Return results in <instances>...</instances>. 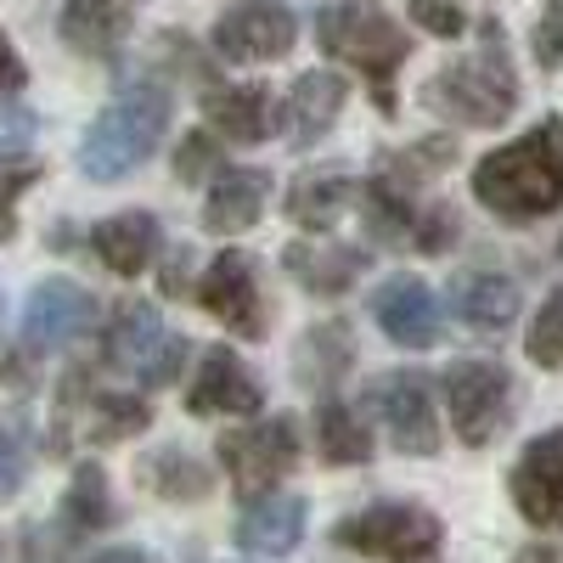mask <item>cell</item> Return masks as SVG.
I'll return each mask as SVG.
<instances>
[{"mask_svg":"<svg viewBox=\"0 0 563 563\" xmlns=\"http://www.w3.org/2000/svg\"><path fill=\"white\" fill-rule=\"evenodd\" d=\"M316 40H321L327 57L350 63L372 85V97H378L384 113H395V74L411 57V40L389 18L384 0H333V7H321L316 12Z\"/></svg>","mask_w":563,"mask_h":563,"instance_id":"cell-3","label":"cell"},{"mask_svg":"<svg viewBox=\"0 0 563 563\" xmlns=\"http://www.w3.org/2000/svg\"><path fill=\"white\" fill-rule=\"evenodd\" d=\"M34 135H40V119L18 102H0V158H18L34 147Z\"/></svg>","mask_w":563,"mask_h":563,"instance_id":"cell-35","label":"cell"},{"mask_svg":"<svg viewBox=\"0 0 563 563\" xmlns=\"http://www.w3.org/2000/svg\"><path fill=\"white\" fill-rule=\"evenodd\" d=\"M451 158H456V141L429 135V141H417V147H406V153H389V158L378 164V175H384L389 186H400V192H417V186L434 180Z\"/></svg>","mask_w":563,"mask_h":563,"instance_id":"cell-30","label":"cell"},{"mask_svg":"<svg viewBox=\"0 0 563 563\" xmlns=\"http://www.w3.org/2000/svg\"><path fill=\"white\" fill-rule=\"evenodd\" d=\"M512 507L530 525H563V429H547L512 462Z\"/></svg>","mask_w":563,"mask_h":563,"instance_id":"cell-16","label":"cell"},{"mask_svg":"<svg viewBox=\"0 0 563 563\" xmlns=\"http://www.w3.org/2000/svg\"><path fill=\"white\" fill-rule=\"evenodd\" d=\"M153 422V406L119 395V389H85V372H68L63 378V400H57V434H79L97 445H119L130 434H141Z\"/></svg>","mask_w":563,"mask_h":563,"instance_id":"cell-10","label":"cell"},{"mask_svg":"<svg viewBox=\"0 0 563 563\" xmlns=\"http://www.w3.org/2000/svg\"><path fill=\"white\" fill-rule=\"evenodd\" d=\"M372 406H378L384 429L406 456H434L440 451V417H434V378L429 372H384L372 384Z\"/></svg>","mask_w":563,"mask_h":563,"instance_id":"cell-12","label":"cell"},{"mask_svg":"<svg viewBox=\"0 0 563 563\" xmlns=\"http://www.w3.org/2000/svg\"><path fill=\"white\" fill-rule=\"evenodd\" d=\"M186 411L192 417H254V411H265V389L238 350L214 344L198 366L192 389H186Z\"/></svg>","mask_w":563,"mask_h":563,"instance_id":"cell-14","label":"cell"},{"mask_svg":"<svg viewBox=\"0 0 563 563\" xmlns=\"http://www.w3.org/2000/svg\"><path fill=\"white\" fill-rule=\"evenodd\" d=\"M372 254L361 249H344V243H288L282 249V271H288L299 288L321 294V299H333V294H350L361 271H366Z\"/></svg>","mask_w":563,"mask_h":563,"instance_id":"cell-21","label":"cell"},{"mask_svg":"<svg viewBox=\"0 0 563 563\" xmlns=\"http://www.w3.org/2000/svg\"><path fill=\"white\" fill-rule=\"evenodd\" d=\"M85 563H158L147 547H102V552H90Z\"/></svg>","mask_w":563,"mask_h":563,"instance_id":"cell-41","label":"cell"},{"mask_svg":"<svg viewBox=\"0 0 563 563\" xmlns=\"http://www.w3.org/2000/svg\"><path fill=\"white\" fill-rule=\"evenodd\" d=\"M558 260H563V238H558Z\"/></svg>","mask_w":563,"mask_h":563,"instance_id":"cell-43","label":"cell"},{"mask_svg":"<svg viewBox=\"0 0 563 563\" xmlns=\"http://www.w3.org/2000/svg\"><path fill=\"white\" fill-rule=\"evenodd\" d=\"M203 119L214 135L238 141V147H260L276 130V97L265 85H214L203 90Z\"/></svg>","mask_w":563,"mask_h":563,"instance_id":"cell-18","label":"cell"},{"mask_svg":"<svg viewBox=\"0 0 563 563\" xmlns=\"http://www.w3.org/2000/svg\"><path fill=\"white\" fill-rule=\"evenodd\" d=\"M23 479H29V440H23L18 422L7 417V422H0V501H12L23 490Z\"/></svg>","mask_w":563,"mask_h":563,"instance_id":"cell-32","label":"cell"},{"mask_svg":"<svg viewBox=\"0 0 563 563\" xmlns=\"http://www.w3.org/2000/svg\"><path fill=\"white\" fill-rule=\"evenodd\" d=\"M271 209V175L265 169H220L203 203V225L214 238H238V231L260 225V214Z\"/></svg>","mask_w":563,"mask_h":563,"instance_id":"cell-20","label":"cell"},{"mask_svg":"<svg viewBox=\"0 0 563 563\" xmlns=\"http://www.w3.org/2000/svg\"><path fill=\"white\" fill-rule=\"evenodd\" d=\"M305 541V501L288 490H260L243 519H238V547L254 558H288Z\"/></svg>","mask_w":563,"mask_h":563,"instance_id":"cell-17","label":"cell"},{"mask_svg":"<svg viewBox=\"0 0 563 563\" xmlns=\"http://www.w3.org/2000/svg\"><path fill=\"white\" fill-rule=\"evenodd\" d=\"M164 124H169V90L153 85V79H135L124 85L119 97L97 113V124L85 130L79 141V169L85 180H124L135 164H147L164 141Z\"/></svg>","mask_w":563,"mask_h":563,"instance_id":"cell-4","label":"cell"},{"mask_svg":"<svg viewBox=\"0 0 563 563\" xmlns=\"http://www.w3.org/2000/svg\"><path fill=\"white\" fill-rule=\"evenodd\" d=\"M90 254H97L113 276H141L153 265V254H158V220L147 209L97 220L90 225Z\"/></svg>","mask_w":563,"mask_h":563,"instance_id":"cell-22","label":"cell"},{"mask_svg":"<svg viewBox=\"0 0 563 563\" xmlns=\"http://www.w3.org/2000/svg\"><path fill=\"white\" fill-rule=\"evenodd\" d=\"M451 310L456 321H467L474 333H507L519 321V288L496 271H462L451 282Z\"/></svg>","mask_w":563,"mask_h":563,"instance_id":"cell-23","label":"cell"},{"mask_svg":"<svg viewBox=\"0 0 563 563\" xmlns=\"http://www.w3.org/2000/svg\"><path fill=\"white\" fill-rule=\"evenodd\" d=\"M355 361V344H350V327L344 321H321L299 339V355H294V372L305 389H339V378Z\"/></svg>","mask_w":563,"mask_h":563,"instance_id":"cell-27","label":"cell"},{"mask_svg":"<svg viewBox=\"0 0 563 563\" xmlns=\"http://www.w3.org/2000/svg\"><path fill=\"white\" fill-rule=\"evenodd\" d=\"M186 350H192V344L175 339L164 327V316H158V305H147V299H124L113 310V321H108V333H102L108 366L130 372V378L147 384V389H164V384L180 378Z\"/></svg>","mask_w":563,"mask_h":563,"instance_id":"cell-6","label":"cell"},{"mask_svg":"<svg viewBox=\"0 0 563 563\" xmlns=\"http://www.w3.org/2000/svg\"><path fill=\"white\" fill-rule=\"evenodd\" d=\"M316 451L339 467H355V462H372V434H366V417L344 400H327L316 411Z\"/></svg>","mask_w":563,"mask_h":563,"instance_id":"cell-29","label":"cell"},{"mask_svg":"<svg viewBox=\"0 0 563 563\" xmlns=\"http://www.w3.org/2000/svg\"><path fill=\"white\" fill-rule=\"evenodd\" d=\"M333 541L361 558H384V563H440L445 552L440 519L417 501H378L366 512H350L333 530Z\"/></svg>","mask_w":563,"mask_h":563,"instance_id":"cell-5","label":"cell"},{"mask_svg":"<svg viewBox=\"0 0 563 563\" xmlns=\"http://www.w3.org/2000/svg\"><path fill=\"white\" fill-rule=\"evenodd\" d=\"M34 180V169H12V175H0V238H12L18 231V220H12V203H18V192Z\"/></svg>","mask_w":563,"mask_h":563,"instance_id":"cell-38","label":"cell"},{"mask_svg":"<svg viewBox=\"0 0 563 563\" xmlns=\"http://www.w3.org/2000/svg\"><path fill=\"white\" fill-rule=\"evenodd\" d=\"M57 525H63V536H68V541L97 536V530H108V525H113L108 474H102L97 462H79V467H74V479H68V490H63V507H57Z\"/></svg>","mask_w":563,"mask_h":563,"instance_id":"cell-26","label":"cell"},{"mask_svg":"<svg viewBox=\"0 0 563 563\" xmlns=\"http://www.w3.org/2000/svg\"><path fill=\"white\" fill-rule=\"evenodd\" d=\"M411 23L429 29V34H440V40H456V34L467 29V18H462L456 0H411Z\"/></svg>","mask_w":563,"mask_h":563,"instance_id":"cell-37","label":"cell"},{"mask_svg":"<svg viewBox=\"0 0 563 563\" xmlns=\"http://www.w3.org/2000/svg\"><path fill=\"white\" fill-rule=\"evenodd\" d=\"M440 400L462 445H490L512 417V372L501 361H451L440 372Z\"/></svg>","mask_w":563,"mask_h":563,"instance_id":"cell-7","label":"cell"},{"mask_svg":"<svg viewBox=\"0 0 563 563\" xmlns=\"http://www.w3.org/2000/svg\"><path fill=\"white\" fill-rule=\"evenodd\" d=\"M186 282H192V249H169V265H164V294L175 299V294H186Z\"/></svg>","mask_w":563,"mask_h":563,"instance_id":"cell-40","label":"cell"},{"mask_svg":"<svg viewBox=\"0 0 563 563\" xmlns=\"http://www.w3.org/2000/svg\"><path fill=\"white\" fill-rule=\"evenodd\" d=\"M141 479H147V490L164 496V501H203V496L214 490L209 467H203L192 451H180V445L153 451L147 462H141Z\"/></svg>","mask_w":563,"mask_h":563,"instance_id":"cell-28","label":"cell"},{"mask_svg":"<svg viewBox=\"0 0 563 563\" xmlns=\"http://www.w3.org/2000/svg\"><path fill=\"white\" fill-rule=\"evenodd\" d=\"M411 243H417L422 254H445V249L456 243V214H451V203L417 209V220H411Z\"/></svg>","mask_w":563,"mask_h":563,"instance_id":"cell-33","label":"cell"},{"mask_svg":"<svg viewBox=\"0 0 563 563\" xmlns=\"http://www.w3.org/2000/svg\"><path fill=\"white\" fill-rule=\"evenodd\" d=\"M23 79H29V68H23V57H18V45L0 34V97H12V90H23Z\"/></svg>","mask_w":563,"mask_h":563,"instance_id":"cell-39","label":"cell"},{"mask_svg":"<svg viewBox=\"0 0 563 563\" xmlns=\"http://www.w3.org/2000/svg\"><path fill=\"white\" fill-rule=\"evenodd\" d=\"M467 186L496 220H512V225L563 209V119L547 113L525 135H512L507 147L485 153L474 175H467Z\"/></svg>","mask_w":563,"mask_h":563,"instance_id":"cell-1","label":"cell"},{"mask_svg":"<svg viewBox=\"0 0 563 563\" xmlns=\"http://www.w3.org/2000/svg\"><path fill=\"white\" fill-rule=\"evenodd\" d=\"M305 451V434L288 411H276L254 429H231L220 434V467L225 479L238 485L243 496H260V490H276V479L294 474V462Z\"/></svg>","mask_w":563,"mask_h":563,"instance_id":"cell-8","label":"cell"},{"mask_svg":"<svg viewBox=\"0 0 563 563\" xmlns=\"http://www.w3.org/2000/svg\"><path fill=\"white\" fill-rule=\"evenodd\" d=\"M299 40V18L282 0H231L214 18V52L225 63H276Z\"/></svg>","mask_w":563,"mask_h":563,"instance_id":"cell-9","label":"cell"},{"mask_svg":"<svg viewBox=\"0 0 563 563\" xmlns=\"http://www.w3.org/2000/svg\"><path fill=\"white\" fill-rule=\"evenodd\" d=\"M512 563H558V552L536 541V547H525V552H512Z\"/></svg>","mask_w":563,"mask_h":563,"instance_id":"cell-42","label":"cell"},{"mask_svg":"<svg viewBox=\"0 0 563 563\" xmlns=\"http://www.w3.org/2000/svg\"><path fill=\"white\" fill-rule=\"evenodd\" d=\"M135 7L141 0H68L63 7V40L85 57H113L130 34Z\"/></svg>","mask_w":563,"mask_h":563,"instance_id":"cell-25","label":"cell"},{"mask_svg":"<svg viewBox=\"0 0 563 563\" xmlns=\"http://www.w3.org/2000/svg\"><path fill=\"white\" fill-rule=\"evenodd\" d=\"M361 198V180L350 169H310L288 192V220L305 231H333Z\"/></svg>","mask_w":563,"mask_h":563,"instance_id":"cell-24","label":"cell"},{"mask_svg":"<svg viewBox=\"0 0 563 563\" xmlns=\"http://www.w3.org/2000/svg\"><path fill=\"white\" fill-rule=\"evenodd\" d=\"M90 321H97V299L68 276H45L23 305V344L29 350H63L79 333H90Z\"/></svg>","mask_w":563,"mask_h":563,"instance_id":"cell-13","label":"cell"},{"mask_svg":"<svg viewBox=\"0 0 563 563\" xmlns=\"http://www.w3.org/2000/svg\"><path fill=\"white\" fill-rule=\"evenodd\" d=\"M530 52L541 68H563V0H547V12L530 29Z\"/></svg>","mask_w":563,"mask_h":563,"instance_id":"cell-34","label":"cell"},{"mask_svg":"<svg viewBox=\"0 0 563 563\" xmlns=\"http://www.w3.org/2000/svg\"><path fill=\"white\" fill-rule=\"evenodd\" d=\"M344 97H350V85L339 74L316 68V74H299L294 79V90H288V102L276 108V119H288L282 130H288L294 147H316V141L333 130V119L344 113Z\"/></svg>","mask_w":563,"mask_h":563,"instance_id":"cell-19","label":"cell"},{"mask_svg":"<svg viewBox=\"0 0 563 563\" xmlns=\"http://www.w3.org/2000/svg\"><path fill=\"white\" fill-rule=\"evenodd\" d=\"M530 361L536 366H547V372H563V294H552L541 310H536V321H530Z\"/></svg>","mask_w":563,"mask_h":563,"instance_id":"cell-31","label":"cell"},{"mask_svg":"<svg viewBox=\"0 0 563 563\" xmlns=\"http://www.w3.org/2000/svg\"><path fill=\"white\" fill-rule=\"evenodd\" d=\"M198 305L238 339H260L271 316H265V294H260V276H254V260L243 249H225L209 260V271L198 276Z\"/></svg>","mask_w":563,"mask_h":563,"instance_id":"cell-11","label":"cell"},{"mask_svg":"<svg viewBox=\"0 0 563 563\" xmlns=\"http://www.w3.org/2000/svg\"><path fill=\"white\" fill-rule=\"evenodd\" d=\"M372 321L384 327L389 344H406V350H429L440 339V299L422 276H389L378 282L372 294Z\"/></svg>","mask_w":563,"mask_h":563,"instance_id":"cell-15","label":"cell"},{"mask_svg":"<svg viewBox=\"0 0 563 563\" xmlns=\"http://www.w3.org/2000/svg\"><path fill=\"white\" fill-rule=\"evenodd\" d=\"M214 158H220L214 135H209V130H192V135L175 147V175H180V180H203V175L214 169Z\"/></svg>","mask_w":563,"mask_h":563,"instance_id":"cell-36","label":"cell"},{"mask_svg":"<svg viewBox=\"0 0 563 563\" xmlns=\"http://www.w3.org/2000/svg\"><path fill=\"white\" fill-rule=\"evenodd\" d=\"M422 102H429L440 119H456L467 130H490V124L512 119V108H519V68H512L507 34H501L496 18L479 23L474 52L445 63L429 85H422Z\"/></svg>","mask_w":563,"mask_h":563,"instance_id":"cell-2","label":"cell"}]
</instances>
